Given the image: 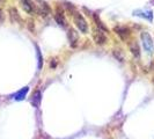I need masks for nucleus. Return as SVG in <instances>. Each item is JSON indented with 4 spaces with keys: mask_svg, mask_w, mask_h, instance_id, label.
<instances>
[{
    "mask_svg": "<svg viewBox=\"0 0 154 139\" xmlns=\"http://www.w3.org/2000/svg\"><path fill=\"white\" fill-rule=\"evenodd\" d=\"M31 103L34 104V107H39V104H41V93L39 91L34 93V95H32V99H31Z\"/></svg>",
    "mask_w": 154,
    "mask_h": 139,
    "instance_id": "10",
    "label": "nucleus"
},
{
    "mask_svg": "<svg viewBox=\"0 0 154 139\" xmlns=\"http://www.w3.org/2000/svg\"><path fill=\"white\" fill-rule=\"evenodd\" d=\"M28 92H29V87H23L22 89H20L19 92L13 95V99L16 101H22L26 97V95H27Z\"/></svg>",
    "mask_w": 154,
    "mask_h": 139,
    "instance_id": "8",
    "label": "nucleus"
},
{
    "mask_svg": "<svg viewBox=\"0 0 154 139\" xmlns=\"http://www.w3.org/2000/svg\"><path fill=\"white\" fill-rule=\"evenodd\" d=\"M151 70H153V71H154V60L151 63Z\"/></svg>",
    "mask_w": 154,
    "mask_h": 139,
    "instance_id": "16",
    "label": "nucleus"
},
{
    "mask_svg": "<svg viewBox=\"0 0 154 139\" xmlns=\"http://www.w3.org/2000/svg\"><path fill=\"white\" fill-rule=\"evenodd\" d=\"M4 20H5V15H4V12H2V9H0V22H4Z\"/></svg>",
    "mask_w": 154,
    "mask_h": 139,
    "instance_id": "14",
    "label": "nucleus"
},
{
    "mask_svg": "<svg viewBox=\"0 0 154 139\" xmlns=\"http://www.w3.org/2000/svg\"><path fill=\"white\" fill-rule=\"evenodd\" d=\"M93 16H94V20H95V22H96V24L99 26V29H101V30H104V31H108V28L102 23V21L100 20V17L97 16V14H93Z\"/></svg>",
    "mask_w": 154,
    "mask_h": 139,
    "instance_id": "12",
    "label": "nucleus"
},
{
    "mask_svg": "<svg viewBox=\"0 0 154 139\" xmlns=\"http://www.w3.org/2000/svg\"><path fill=\"white\" fill-rule=\"evenodd\" d=\"M141 41H143V45H144V49L145 51H147V54H152L153 51V39L149 36L148 32H141Z\"/></svg>",
    "mask_w": 154,
    "mask_h": 139,
    "instance_id": "2",
    "label": "nucleus"
},
{
    "mask_svg": "<svg viewBox=\"0 0 154 139\" xmlns=\"http://www.w3.org/2000/svg\"><path fill=\"white\" fill-rule=\"evenodd\" d=\"M78 32L74 29H69V45L72 48H75L78 44Z\"/></svg>",
    "mask_w": 154,
    "mask_h": 139,
    "instance_id": "6",
    "label": "nucleus"
},
{
    "mask_svg": "<svg viewBox=\"0 0 154 139\" xmlns=\"http://www.w3.org/2000/svg\"><path fill=\"white\" fill-rule=\"evenodd\" d=\"M130 51H131L132 54H133L134 57L139 58V56H140V51H139L138 44H137L136 42H132V43H130Z\"/></svg>",
    "mask_w": 154,
    "mask_h": 139,
    "instance_id": "11",
    "label": "nucleus"
},
{
    "mask_svg": "<svg viewBox=\"0 0 154 139\" xmlns=\"http://www.w3.org/2000/svg\"><path fill=\"white\" fill-rule=\"evenodd\" d=\"M28 27L31 31H34V26H32V21H28Z\"/></svg>",
    "mask_w": 154,
    "mask_h": 139,
    "instance_id": "15",
    "label": "nucleus"
},
{
    "mask_svg": "<svg viewBox=\"0 0 154 139\" xmlns=\"http://www.w3.org/2000/svg\"><path fill=\"white\" fill-rule=\"evenodd\" d=\"M9 16H11V21L12 22H19V23L22 22V19H21V16H20L16 8L14 7L9 8Z\"/></svg>",
    "mask_w": 154,
    "mask_h": 139,
    "instance_id": "7",
    "label": "nucleus"
},
{
    "mask_svg": "<svg viewBox=\"0 0 154 139\" xmlns=\"http://www.w3.org/2000/svg\"><path fill=\"white\" fill-rule=\"evenodd\" d=\"M73 21H74V23H75L77 28L81 31V32L86 34V32L88 31V24H87V22H86L85 17L81 15V13L74 12V14H73Z\"/></svg>",
    "mask_w": 154,
    "mask_h": 139,
    "instance_id": "1",
    "label": "nucleus"
},
{
    "mask_svg": "<svg viewBox=\"0 0 154 139\" xmlns=\"http://www.w3.org/2000/svg\"><path fill=\"white\" fill-rule=\"evenodd\" d=\"M114 30H115L116 34H117V35H118L122 39H124V41L130 36V29H129V28H126V27L118 26V27H115V29H114Z\"/></svg>",
    "mask_w": 154,
    "mask_h": 139,
    "instance_id": "5",
    "label": "nucleus"
},
{
    "mask_svg": "<svg viewBox=\"0 0 154 139\" xmlns=\"http://www.w3.org/2000/svg\"><path fill=\"white\" fill-rule=\"evenodd\" d=\"M93 39L95 41V43L99 44V45H103L107 42V37L101 29H95L93 31Z\"/></svg>",
    "mask_w": 154,
    "mask_h": 139,
    "instance_id": "4",
    "label": "nucleus"
},
{
    "mask_svg": "<svg viewBox=\"0 0 154 139\" xmlns=\"http://www.w3.org/2000/svg\"><path fill=\"white\" fill-rule=\"evenodd\" d=\"M54 20L57 21V23H58L59 26H63V27H65V26H66V20H65V17H64L63 11L60 12V8H58L57 13L54 14Z\"/></svg>",
    "mask_w": 154,
    "mask_h": 139,
    "instance_id": "9",
    "label": "nucleus"
},
{
    "mask_svg": "<svg viewBox=\"0 0 154 139\" xmlns=\"http://www.w3.org/2000/svg\"><path fill=\"white\" fill-rule=\"evenodd\" d=\"M37 56H38V69H42V57H41V54H39V49L37 48Z\"/></svg>",
    "mask_w": 154,
    "mask_h": 139,
    "instance_id": "13",
    "label": "nucleus"
},
{
    "mask_svg": "<svg viewBox=\"0 0 154 139\" xmlns=\"http://www.w3.org/2000/svg\"><path fill=\"white\" fill-rule=\"evenodd\" d=\"M21 6L24 9V12H27L28 14L34 15L37 12V7L36 5L31 1V0H21Z\"/></svg>",
    "mask_w": 154,
    "mask_h": 139,
    "instance_id": "3",
    "label": "nucleus"
}]
</instances>
